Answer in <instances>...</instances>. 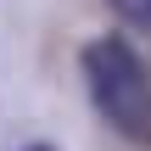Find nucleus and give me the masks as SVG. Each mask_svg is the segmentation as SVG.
<instances>
[{
  "instance_id": "f257e3e1",
  "label": "nucleus",
  "mask_w": 151,
  "mask_h": 151,
  "mask_svg": "<svg viewBox=\"0 0 151 151\" xmlns=\"http://www.w3.org/2000/svg\"><path fill=\"white\" fill-rule=\"evenodd\" d=\"M84 90L129 146H151V67L123 34H101L84 45Z\"/></svg>"
},
{
  "instance_id": "7ed1b4c3",
  "label": "nucleus",
  "mask_w": 151,
  "mask_h": 151,
  "mask_svg": "<svg viewBox=\"0 0 151 151\" xmlns=\"http://www.w3.org/2000/svg\"><path fill=\"white\" fill-rule=\"evenodd\" d=\"M28 151H56V146H28Z\"/></svg>"
},
{
  "instance_id": "f03ea898",
  "label": "nucleus",
  "mask_w": 151,
  "mask_h": 151,
  "mask_svg": "<svg viewBox=\"0 0 151 151\" xmlns=\"http://www.w3.org/2000/svg\"><path fill=\"white\" fill-rule=\"evenodd\" d=\"M106 6H112L129 28H146V34H151V0H106Z\"/></svg>"
}]
</instances>
